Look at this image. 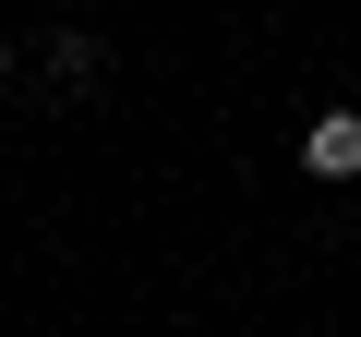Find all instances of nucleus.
Returning <instances> with one entry per match:
<instances>
[{
  "label": "nucleus",
  "mask_w": 361,
  "mask_h": 337,
  "mask_svg": "<svg viewBox=\"0 0 361 337\" xmlns=\"http://www.w3.org/2000/svg\"><path fill=\"white\" fill-rule=\"evenodd\" d=\"M301 168H313V181H361V109H325L301 133Z\"/></svg>",
  "instance_id": "f257e3e1"
},
{
  "label": "nucleus",
  "mask_w": 361,
  "mask_h": 337,
  "mask_svg": "<svg viewBox=\"0 0 361 337\" xmlns=\"http://www.w3.org/2000/svg\"><path fill=\"white\" fill-rule=\"evenodd\" d=\"M0 85H13V49H0Z\"/></svg>",
  "instance_id": "f03ea898"
}]
</instances>
